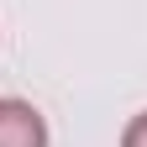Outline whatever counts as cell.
I'll return each mask as SVG.
<instances>
[{
	"label": "cell",
	"instance_id": "cell-1",
	"mask_svg": "<svg viewBox=\"0 0 147 147\" xmlns=\"http://www.w3.org/2000/svg\"><path fill=\"white\" fill-rule=\"evenodd\" d=\"M0 147H47V121L32 100H0Z\"/></svg>",
	"mask_w": 147,
	"mask_h": 147
},
{
	"label": "cell",
	"instance_id": "cell-2",
	"mask_svg": "<svg viewBox=\"0 0 147 147\" xmlns=\"http://www.w3.org/2000/svg\"><path fill=\"white\" fill-rule=\"evenodd\" d=\"M121 147H147V110H137L121 131Z\"/></svg>",
	"mask_w": 147,
	"mask_h": 147
}]
</instances>
